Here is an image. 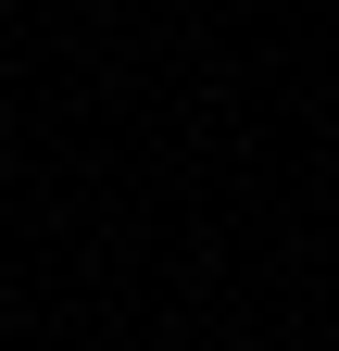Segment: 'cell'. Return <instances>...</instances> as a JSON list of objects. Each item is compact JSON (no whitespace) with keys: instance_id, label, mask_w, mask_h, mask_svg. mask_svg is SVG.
Segmentation results:
<instances>
[]
</instances>
